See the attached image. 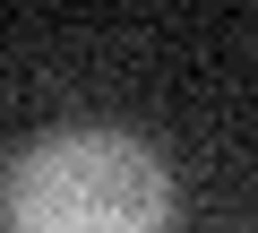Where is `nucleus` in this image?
<instances>
[{
	"instance_id": "f257e3e1",
	"label": "nucleus",
	"mask_w": 258,
	"mask_h": 233,
	"mask_svg": "<svg viewBox=\"0 0 258 233\" xmlns=\"http://www.w3.org/2000/svg\"><path fill=\"white\" fill-rule=\"evenodd\" d=\"M172 173L129 130H52L9 173V233H164Z\"/></svg>"
}]
</instances>
